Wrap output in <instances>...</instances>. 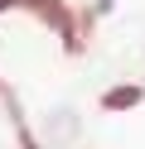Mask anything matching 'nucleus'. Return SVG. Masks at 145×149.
Returning a JSON list of instances; mask_svg holds the SVG:
<instances>
[{"label": "nucleus", "instance_id": "nucleus-1", "mask_svg": "<svg viewBox=\"0 0 145 149\" xmlns=\"http://www.w3.org/2000/svg\"><path fill=\"white\" fill-rule=\"evenodd\" d=\"M48 130L63 135V139H73L77 135V116H73V111H53V116H48Z\"/></svg>", "mask_w": 145, "mask_h": 149}]
</instances>
